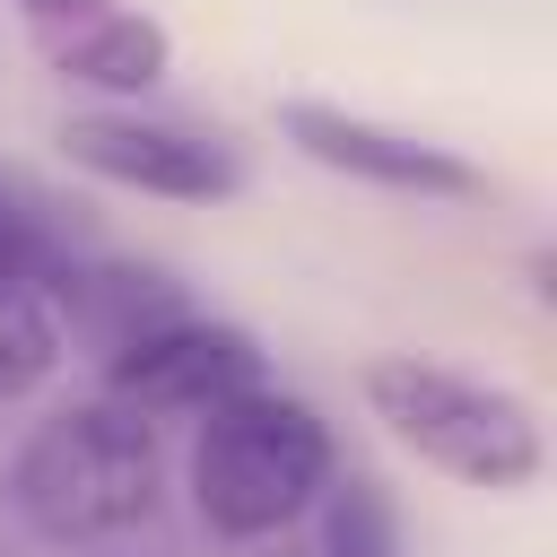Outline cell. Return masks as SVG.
<instances>
[{
  "label": "cell",
  "mask_w": 557,
  "mask_h": 557,
  "mask_svg": "<svg viewBox=\"0 0 557 557\" xmlns=\"http://www.w3.org/2000/svg\"><path fill=\"white\" fill-rule=\"evenodd\" d=\"M9 496H17V522L35 540H52V548L122 540L157 505V426L131 418V409H113L104 392L70 400V409H52L17 444Z\"/></svg>",
  "instance_id": "6da1fadb"
},
{
  "label": "cell",
  "mask_w": 557,
  "mask_h": 557,
  "mask_svg": "<svg viewBox=\"0 0 557 557\" xmlns=\"http://www.w3.org/2000/svg\"><path fill=\"white\" fill-rule=\"evenodd\" d=\"M331 470H339V453H331V426L313 418V400L270 392V383L218 400L191 435V505L218 540H270V531L305 522Z\"/></svg>",
  "instance_id": "7a4b0ae2"
},
{
  "label": "cell",
  "mask_w": 557,
  "mask_h": 557,
  "mask_svg": "<svg viewBox=\"0 0 557 557\" xmlns=\"http://www.w3.org/2000/svg\"><path fill=\"white\" fill-rule=\"evenodd\" d=\"M357 392L400 453H418L426 470H444L461 487H531L548 470L540 409L487 374H461L435 357H366Z\"/></svg>",
  "instance_id": "3957f363"
},
{
  "label": "cell",
  "mask_w": 557,
  "mask_h": 557,
  "mask_svg": "<svg viewBox=\"0 0 557 557\" xmlns=\"http://www.w3.org/2000/svg\"><path fill=\"white\" fill-rule=\"evenodd\" d=\"M61 157L113 191H148V200H235L244 191V157L191 122H157L131 104H96L61 122Z\"/></svg>",
  "instance_id": "277c9868"
},
{
  "label": "cell",
  "mask_w": 557,
  "mask_h": 557,
  "mask_svg": "<svg viewBox=\"0 0 557 557\" xmlns=\"http://www.w3.org/2000/svg\"><path fill=\"white\" fill-rule=\"evenodd\" d=\"M252 383H261V348L218 313H174L104 357V400L131 418H209Z\"/></svg>",
  "instance_id": "5b68a950"
},
{
  "label": "cell",
  "mask_w": 557,
  "mask_h": 557,
  "mask_svg": "<svg viewBox=\"0 0 557 557\" xmlns=\"http://www.w3.org/2000/svg\"><path fill=\"white\" fill-rule=\"evenodd\" d=\"M278 131H287L296 157H313V165H331L348 183L400 191V200H479L487 191V165H470L461 148L418 139V131L374 122V113H348V104H322V96H287Z\"/></svg>",
  "instance_id": "8992f818"
},
{
  "label": "cell",
  "mask_w": 557,
  "mask_h": 557,
  "mask_svg": "<svg viewBox=\"0 0 557 557\" xmlns=\"http://www.w3.org/2000/svg\"><path fill=\"white\" fill-rule=\"evenodd\" d=\"M44 61H52V78H70V87H87V96L139 104V96L165 78V61H174V35H165L148 9H122V0H104V9H87L78 26L44 35Z\"/></svg>",
  "instance_id": "52a82bcc"
},
{
  "label": "cell",
  "mask_w": 557,
  "mask_h": 557,
  "mask_svg": "<svg viewBox=\"0 0 557 557\" xmlns=\"http://www.w3.org/2000/svg\"><path fill=\"white\" fill-rule=\"evenodd\" d=\"M61 278V296H70V322L78 331H96V348L113 357V348H131L139 331H157V322H174L183 313V296L157 278V270H131V261H104V270H52Z\"/></svg>",
  "instance_id": "ba28073f"
},
{
  "label": "cell",
  "mask_w": 557,
  "mask_h": 557,
  "mask_svg": "<svg viewBox=\"0 0 557 557\" xmlns=\"http://www.w3.org/2000/svg\"><path fill=\"white\" fill-rule=\"evenodd\" d=\"M313 513H322V557H400V513L366 470H331Z\"/></svg>",
  "instance_id": "9c48e42d"
},
{
  "label": "cell",
  "mask_w": 557,
  "mask_h": 557,
  "mask_svg": "<svg viewBox=\"0 0 557 557\" xmlns=\"http://www.w3.org/2000/svg\"><path fill=\"white\" fill-rule=\"evenodd\" d=\"M61 366V313L35 287H0V400H26Z\"/></svg>",
  "instance_id": "30bf717a"
},
{
  "label": "cell",
  "mask_w": 557,
  "mask_h": 557,
  "mask_svg": "<svg viewBox=\"0 0 557 557\" xmlns=\"http://www.w3.org/2000/svg\"><path fill=\"white\" fill-rule=\"evenodd\" d=\"M61 270V244H52V226L17 200V191H0V287H35L44 296V278Z\"/></svg>",
  "instance_id": "8fae6325"
},
{
  "label": "cell",
  "mask_w": 557,
  "mask_h": 557,
  "mask_svg": "<svg viewBox=\"0 0 557 557\" xmlns=\"http://www.w3.org/2000/svg\"><path fill=\"white\" fill-rule=\"evenodd\" d=\"M9 9H17V17L35 26V44H44V35H61V26H78V17H87V9H104V0H9Z\"/></svg>",
  "instance_id": "7c38bea8"
}]
</instances>
